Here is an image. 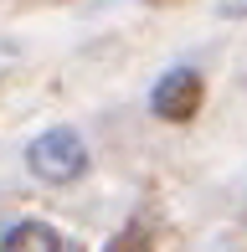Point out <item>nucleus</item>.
<instances>
[{"mask_svg": "<svg viewBox=\"0 0 247 252\" xmlns=\"http://www.w3.org/2000/svg\"><path fill=\"white\" fill-rule=\"evenodd\" d=\"M0 252H62V237L52 232L47 221H21V226L5 232Z\"/></svg>", "mask_w": 247, "mask_h": 252, "instance_id": "7ed1b4c3", "label": "nucleus"}, {"mask_svg": "<svg viewBox=\"0 0 247 252\" xmlns=\"http://www.w3.org/2000/svg\"><path fill=\"white\" fill-rule=\"evenodd\" d=\"M108 252H150V237L134 226V232H119L114 242H108Z\"/></svg>", "mask_w": 247, "mask_h": 252, "instance_id": "20e7f679", "label": "nucleus"}, {"mask_svg": "<svg viewBox=\"0 0 247 252\" xmlns=\"http://www.w3.org/2000/svg\"><path fill=\"white\" fill-rule=\"evenodd\" d=\"M216 16H227V21H242V16H247V0H216Z\"/></svg>", "mask_w": 247, "mask_h": 252, "instance_id": "39448f33", "label": "nucleus"}, {"mask_svg": "<svg viewBox=\"0 0 247 252\" xmlns=\"http://www.w3.org/2000/svg\"><path fill=\"white\" fill-rule=\"evenodd\" d=\"M26 165H31V175L47 180V186H72L88 170V144H83V134H72V129H47V134L31 139Z\"/></svg>", "mask_w": 247, "mask_h": 252, "instance_id": "f257e3e1", "label": "nucleus"}, {"mask_svg": "<svg viewBox=\"0 0 247 252\" xmlns=\"http://www.w3.org/2000/svg\"><path fill=\"white\" fill-rule=\"evenodd\" d=\"M150 108L160 113V119H170V124H185L190 113L201 108V72H190V67H170V72L154 83Z\"/></svg>", "mask_w": 247, "mask_h": 252, "instance_id": "f03ea898", "label": "nucleus"}]
</instances>
